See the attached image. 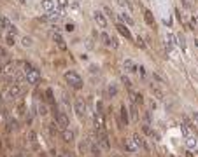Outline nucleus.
Segmentation results:
<instances>
[{"label": "nucleus", "mask_w": 198, "mask_h": 157, "mask_svg": "<svg viewBox=\"0 0 198 157\" xmlns=\"http://www.w3.org/2000/svg\"><path fill=\"white\" fill-rule=\"evenodd\" d=\"M63 78H65V82H67L72 89H75V91H79V89H82V78H81V75L77 72H65V75H63Z\"/></svg>", "instance_id": "f257e3e1"}, {"label": "nucleus", "mask_w": 198, "mask_h": 157, "mask_svg": "<svg viewBox=\"0 0 198 157\" xmlns=\"http://www.w3.org/2000/svg\"><path fill=\"white\" fill-rule=\"evenodd\" d=\"M25 78L30 86H37L40 82V72H39L37 68H33L32 65L25 63Z\"/></svg>", "instance_id": "f03ea898"}, {"label": "nucleus", "mask_w": 198, "mask_h": 157, "mask_svg": "<svg viewBox=\"0 0 198 157\" xmlns=\"http://www.w3.org/2000/svg\"><path fill=\"white\" fill-rule=\"evenodd\" d=\"M23 93H25V87H23L21 84H18V82H14V84H11L9 87H7L6 98L7 100H16V98H19Z\"/></svg>", "instance_id": "7ed1b4c3"}, {"label": "nucleus", "mask_w": 198, "mask_h": 157, "mask_svg": "<svg viewBox=\"0 0 198 157\" xmlns=\"http://www.w3.org/2000/svg\"><path fill=\"white\" fill-rule=\"evenodd\" d=\"M131 140H133V143L137 145V148H142V150L149 152L151 150V147H149V143L146 141V138H144L142 134H139V133H133V136H131Z\"/></svg>", "instance_id": "20e7f679"}, {"label": "nucleus", "mask_w": 198, "mask_h": 157, "mask_svg": "<svg viewBox=\"0 0 198 157\" xmlns=\"http://www.w3.org/2000/svg\"><path fill=\"white\" fill-rule=\"evenodd\" d=\"M74 110H75V115L82 121V119H84V115H86V103H84V100L77 98L75 103H74Z\"/></svg>", "instance_id": "39448f33"}, {"label": "nucleus", "mask_w": 198, "mask_h": 157, "mask_svg": "<svg viewBox=\"0 0 198 157\" xmlns=\"http://www.w3.org/2000/svg\"><path fill=\"white\" fill-rule=\"evenodd\" d=\"M97 141H98V145L102 147V150H109L111 148V141H109V134L105 131H98V136H97Z\"/></svg>", "instance_id": "423d86ee"}, {"label": "nucleus", "mask_w": 198, "mask_h": 157, "mask_svg": "<svg viewBox=\"0 0 198 157\" xmlns=\"http://www.w3.org/2000/svg\"><path fill=\"white\" fill-rule=\"evenodd\" d=\"M55 122L58 124V127L60 129H67L68 126H70V122H68V117H67V114H63V112H58V114L55 115Z\"/></svg>", "instance_id": "0eeeda50"}, {"label": "nucleus", "mask_w": 198, "mask_h": 157, "mask_svg": "<svg viewBox=\"0 0 198 157\" xmlns=\"http://www.w3.org/2000/svg\"><path fill=\"white\" fill-rule=\"evenodd\" d=\"M93 122H95V127H97V131H105V121H104V112L97 110V112H95V117H93Z\"/></svg>", "instance_id": "6e6552de"}, {"label": "nucleus", "mask_w": 198, "mask_h": 157, "mask_svg": "<svg viewBox=\"0 0 198 157\" xmlns=\"http://www.w3.org/2000/svg\"><path fill=\"white\" fill-rule=\"evenodd\" d=\"M100 38H102V42H104L105 47H112V49L118 47V40H116L114 37H111L107 31H102V33H100Z\"/></svg>", "instance_id": "1a4fd4ad"}, {"label": "nucleus", "mask_w": 198, "mask_h": 157, "mask_svg": "<svg viewBox=\"0 0 198 157\" xmlns=\"http://www.w3.org/2000/svg\"><path fill=\"white\" fill-rule=\"evenodd\" d=\"M93 19H95V23L98 24L100 28H107V24H109L105 14H104L102 11H95V12H93Z\"/></svg>", "instance_id": "9d476101"}, {"label": "nucleus", "mask_w": 198, "mask_h": 157, "mask_svg": "<svg viewBox=\"0 0 198 157\" xmlns=\"http://www.w3.org/2000/svg\"><path fill=\"white\" fill-rule=\"evenodd\" d=\"M2 72L6 73V77H14V75H16V72H18V67H16V63H13V61H11V63H7L6 67L2 68Z\"/></svg>", "instance_id": "9b49d317"}, {"label": "nucleus", "mask_w": 198, "mask_h": 157, "mask_svg": "<svg viewBox=\"0 0 198 157\" xmlns=\"http://www.w3.org/2000/svg\"><path fill=\"white\" fill-rule=\"evenodd\" d=\"M149 89H151V93H153V96L156 98V100H165V93H163V89H161L158 84H153L149 86Z\"/></svg>", "instance_id": "f8f14e48"}, {"label": "nucleus", "mask_w": 198, "mask_h": 157, "mask_svg": "<svg viewBox=\"0 0 198 157\" xmlns=\"http://www.w3.org/2000/svg\"><path fill=\"white\" fill-rule=\"evenodd\" d=\"M119 117H121V124H123V126H128V124H130V115H128V110H126V107H124V105H121Z\"/></svg>", "instance_id": "ddd939ff"}, {"label": "nucleus", "mask_w": 198, "mask_h": 157, "mask_svg": "<svg viewBox=\"0 0 198 157\" xmlns=\"http://www.w3.org/2000/svg\"><path fill=\"white\" fill-rule=\"evenodd\" d=\"M89 147H91V154H93L95 157H100V155H102V152H104V150H102V147L98 145V141H97V138L89 141Z\"/></svg>", "instance_id": "4468645a"}, {"label": "nucleus", "mask_w": 198, "mask_h": 157, "mask_svg": "<svg viewBox=\"0 0 198 157\" xmlns=\"http://www.w3.org/2000/svg\"><path fill=\"white\" fill-rule=\"evenodd\" d=\"M123 147H124V150L130 152V154L137 152V145L133 143V140H130V138H123Z\"/></svg>", "instance_id": "2eb2a0df"}, {"label": "nucleus", "mask_w": 198, "mask_h": 157, "mask_svg": "<svg viewBox=\"0 0 198 157\" xmlns=\"http://www.w3.org/2000/svg\"><path fill=\"white\" fill-rule=\"evenodd\" d=\"M62 140L63 141H65V143H72V141H74V131H72V129H63L62 131Z\"/></svg>", "instance_id": "dca6fc26"}, {"label": "nucleus", "mask_w": 198, "mask_h": 157, "mask_svg": "<svg viewBox=\"0 0 198 157\" xmlns=\"http://www.w3.org/2000/svg\"><path fill=\"white\" fill-rule=\"evenodd\" d=\"M116 28H118V31H119V33H121V35H123V37H126L128 40H133V35H131V33H130V30L126 28V24L119 23L118 26H116Z\"/></svg>", "instance_id": "f3484780"}, {"label": "nucleus", "mask_w": 198, "mask_h": 157, "mask_svg": "<svg viewBox=\"0 0 198 157\" xmlns=\"http://www.w3.org/2000/svg\"><path fill=\"white\" fill-rule=\"evenodd\" d=\"M142 131H144L146 134H147V136H151V138H154L156 141L160 140V134L156 133V131H153V129H151V126H149L147 122H146V124H142Z\"/></svg>", "instance_id": "a211bd4d"}, {"label": "nucleus", "mask_w": 198, "mask_h": 157, "mask_svg": "<svg viewBox=\"0 0 198 157\" xmlns=\"http://www.w3.org/2000/svg\"><path fill=\"white\" fill-rule=\"evenodd\" d=\"M53 40H55L56 46L62 49V51H67V44H65V38H63L60 33H55V35H53Z\"/></svg>", "instance_id": "6ab92c4d"}, {"label": "nucleus", "mask_w": 198, "mask_h": 157, "mask_svg": "<svg viewBox=\"0 0 198 157\" xmlns=\"http://www.w3.org/2000/svg\"><path fill=\"white\" fill-rule=\"evenodd\" d=\"M123 67H124V70H126L128 73H135V72H137V65H135L131 60H124Z\"/></svg>", "instance_id": "aec40b11"}, {"label": "nucleus", "mask_w": 198, "mask_h": 157, "mask_svg": "<svg viewBox=\"0 0 198 157\" xmlns=\"http://www.w3.org/2000/svg\"><path fill=\"white\" fill-rule=\"evenodd\" d=\"M40 7H42L44 11L51 12V11H55V2H53V0H42V2H40Z\"/></svg>", "instance_id": "412c9836"}, {"label": "nucleus", "mask_w": 198, "mask_h": 157, "mask_svg": "<svg viewBox=\"0 0 198 157\" xmlns=\"http://www.w3.org/2000/svg\"><path fill=\"white\" fill-rule=\"evenodd\" d=\"M130 96H131V101L135 103V105L137 103H139V105H142L144 103V96L140 94V93H130Z\"/></svg>", "instance_id": "4be33fe9"}, {"label": "nucleus", "mask_w": 198, "mask_h": 157, "mask_svg": "<svg viewBox=\"0 0 198 157\" xmlns=\"http://www.w3.org/2000/svg\"><path fill=\"white\" fill-rule=\"evenodd\" d=\"M46 103H49V105H53L55 107V94H53V89H46Z\"/></svg>", "instance_id": "5701e85b"}, {"label": "nucleus", "mask_w": 198, "mask_h": 157, "mask_svg": "<svg viewBox=\"0 0 198 157\" xmlns=\"http://www.w3.org/2000/svg\"><path fill=\"white\" fill-rule=\"evenodd\" d=\"M118 18L123 21V24H133V19L126 14V12H123V14H118Z\"/></svg>", "instance_id": "b1692460"}, {"label": "nucleus", "mask_w": 198, "mask_h": 157, "mask_svg": "<svg viewBox=\"0 0 198 157\" xmlns=\"http://www.w3.org/2000/svg\"><path fill=\"white\" fill-rule=\"evenodd\" d=\"M6 44H7V46H14V44H16V35H14V33H11V31H7Z\"/></svg>", "instance_id": "393cba45"}, {"label": "nucleus", "mask_w": 198, "mask_h": 157, "mask_svg": "<svg viewBox=\"0 0 198 157\" xmlns=\"http://www.w3.org/2000/svg\"><path fill=\"white\" fill-rule=\"evenodd\" d=\"M130 115H131V119H133V121H137V119H139V110H137L135 103H131V105H130Z\"/></svg>", "instance_id": "a878e982"}, {"label": "nucleus", "mask_w": 198, "mask_h": 157, "mask_svg": "<svg viewBox=\"0 0 198 157\" xmlns=\"http://www.w3.org/2000/svg\"><path fill=\"white\" fill-rule=\"evenodd\" d=\"M21 44H23V47H30L32 44H33V40H32V37L25 35L23 38H21Z\"/></svg>", "instance_id": "bb28decb"}, {"label": "nucleus", "mask_w": 198, "mask_h": 157, "mask_svg": "<svg viewBox=\"0 0 198 157\" xmlns=\"http://www.w3.org/2000/svg\"><path fill=\"white\" fill-rule=\"evenodd\" d=\"M107 93H109V96H116L118 94V87L114 84H109V87H107Z\"/></svg>", "instance_id": "cd10ccee"}, {"label": "nucleus", "mask_w": 198, "mask_h": 157, "mask_svg": "<svg viewBox=\"0 0 198 157\" xmlns=\"http://www.w3.org/2000/svg\"><path fill=\"white\" fill-rule=\"evenodd\" d=\"M26 114V107H25V103L23 101H19L18 103V115H25Z\"/></svg>", "instance_id": "c85d7f7f"}, {"label": "nucleus", "mask_w": 198, "mask_h": 157, "mask_svg": "<svg viewBox=\"0 0 198 157\" xmlns=\"http://www.w3.org/2000/svg\"><path fill=\"white\" fill-rule=\"evenodd\" d=\"M186 143H188V147H189V148H195V147H196L195 136H188V138H186Z\"/></svg>", "instance_id": "c756f323"}, {"label": "nucleus", "mask_w": 198, "mask_h": 157, "mask_svg": "<svg viewBox=\"0 0 198 157\" xmlns=\"http://www.w3.org/2000/svg\"><path fill=\"white\" fill-rule=\"evenodd\" d=\"M39 115H48V107H46V103H40L39 105Z\"/></svg>", "instance_id": "7c9ffc66"}, {"label": "nucleus", "mask_w": 198, "mask_h": 157, "mask_svg": "<svg viewBox=\"0 0 198 157\" xmlns=\"http://www.w3.org/2000/svg\"><path fill=\"white\" fill-rule=\"evenodd\" d=\"M28 141H32V143L35 145V141H37V134H35V131H28Z\"/></svg>", "instance_id": "2f4dec72"}, {"label": "nucleus", "mask_w": 198, "mask_h": 157, "mask_svg": "<svg viewBox=\"0 0 198 157\" xmlns=\"http://www.w3.org/2000/svg\"><path fill=\"white\" fill-rule=\"evenodd\" d=\"M144 18H146V21H147L149 24L154 23V21H153V16H151V11H144Z\"/></svg>", "instance_id": "473e14b6"}, {"label": "nucleus", "mask_w": 198, "mask_h": 157, "mask_svg": "<svg viewBox=\"0 0 198 157\" xmlns=\"http://www.w3.org/2000/svg\"><path fill=\"white\" fill-rule=\"evenodd\" d=\"M121 82H123L124 86H126V87H131V80L128 77H126V75H121Z\"/></svg>", "instance_id": "72a5a7b5"}, {"label": "nucleus", "mask_w": 198, "mask_h": 157, "mask_svg": "<svg viewBox=\"0 0 198 157\" xmlns=\"http://www.w3.org/2000/svg\"><path fill=\"white\" fill-rule=\"evenodd\" d=\"M74 30H75V24H74V23H67V24H65V31L72 33Z\"/></svg>", "instance_id": "f704fd0d"}, {"label": "nucleus", "mask_w": 198, "mask_h": 157, "mask_svg": "<svg viewBox=\"0 0 198 157\" xmlns=\"http://www.w3.org/2000/svg\"><path fill=\"white\" fill-rule=\"evenodd\" d=\"M104 12H105V14L109 16V18H112V19L116 18V14H114V12L111 11V7H104Z\"/></svg>", "instance_id": "c9c22d12"}, {"label": "nucleus", "mask_w": 198, "mask_h": 157, "mask_svg": "<svg viewBox=\"0 0 198 157\" xmlns=\"http://www.w3.org/2000/svg\"><path fill=\"white\" fill-rule=\"evenodd\" d=\"M167 40H168V47L173 44V40H175V35L173 33H167Z\"/></svg>", "instance_id": "e433bc0d"}, {"label": "nucleus", "mask_w": 198, "mask_h": 157, "mask_svg": "<svg viewBox=\"0 0 198 157\" xmlns=\"http://www.w3.org/2000/svg\"><path fill=\"white\" fill-rule=\"evenodd\" d=\"M118 4L121 7H128V9H131V5H130V2H128V0H118Z\"/></svg>", "instance_id": "4c0bfd02"}, {"label": "nucleus", "mask_w": 198, "mask_h": 157, "mask_svg": "<svg viewBox=\"0 0 198 157\" xmlns=\"http://www.w3.org/2000/svg\"><path fill=\"white\" fill-rule=\"evenodd\" d=\"M191 119H193V124H195V126H198V112H193L191 114Z\"/></svg>", "instance_id": "58836bf2"}, {"label": "nucleus", "mask_w": 198, "mask_h": 157, "mask_svg": "<svg viewBox=\"0 0 198 157\" xmlns=\"http://www.w3.org/2000/svg\"><path fill=\"white\" fill-rule=\"evenodd\" d=\"M135 40H137L135 44H137V46H139V47H142V49L146 47V42H144V40H142V38H140V37H137Z\"/></svg>", "instance_id": "ea45409f"}, {"label": "nucleus", "mask_w": 198, "mask_h": 157, "mask_svg": "<svg viewBox=\"0 0 198 157\" xmlns=\"http://www.w3.org/2000/svg\"><path fill=\"white\" fill-rule=\"evenodd\" d=\"M58 5L62 7V9H67V7H68V0H58Z\"/></svg>", "instance_id": "a19ab883"}, {"label": "nucleus", "mask_w": 198, "mask_h": 157, "mask_svg": "<svg viewBox=\"0 0 198 157\" xmlns=\"http://www.w3.org/2000/svg\"><path fill=\"white\" fill-rule=\"evenodd\" d=\"M137 72L140 73V77H146V68L140 65V67H137Z\"/></svg>", "instance_id": "79ce46f5"}, {"label": "nucleus", "mask_w": 198, "mask_h": 157, "mask_svg": "<svg viewBox=\"0 0 198 157\" xmlns=\"http://www.w3.org/2000/svg\"><path fill=\"white\" fill-rule=\"evenodd\" d=\"M153 78H154V80H158L160 84H165V80H163V78H161L160 75H158V73H153Z\"/></svg>", "instance_id": "37998d69"}, {"label": "nucleus", "mask_w": 198, "mask_h": 157, "mask_svg": "<svg viewBox=\"0 0 198 157\" xmlns=\"http://www.w3.org/2000/svg\"><path fill=\"white\" fill-rule=\"evenodd\" d=\"M79 152H81V154H84V152H86V143H84V141H81V143H79Z\"/></svg>", "instance_id": "c03bdc74"}, {"label": "nucleus", "mask_w": 198, "mask_h": 157, "mask_svg": "<svg viewBox=\"0 0 198 157\" xmlns=\"http://www.w3.org/2000/svg\"><path fill=\"white\" fill-rule=\"evenodd\" d=\"M144 117H146V122H147V124H149V122H151V112H149V110H147V112L144 114Z\"/></svg>", "instance_id": "a18cd8bd"}, {"label": "nucleus", "mask_w": 198, "mask_h": 157, "mask_svg": "<svg viewBox=\"0 0 198 157\" xmlns=\"http://www.w3.org/2000/svg\"><path fill=\"white\" fill-rule=\"evenodd\" d=\"M4 56H6V51H4V49L0 47V60H2V58H4Z\"/></svg>", "instance_id": "49530a36"}, {"label": "nucleus", "mask_w": 198, "mask_h": 157, "mask_svg": "<svg viewBox=\"0 0 198 157\" xmlns=\"http://www.w3.org/2000/svg\"><path fill=\"white\" fill-rule=\"evenodd\" d=\"M186 157H193V152H191V150H188V152H186Z\"/></svg>", "instance_id": "de8ad7c7"}, {"label": "nucleus", "mask_w": 198, "mask_h": 157, "mask_svg": "<svg viewBox=\"0 0 198 157\" xmlns=\"http://www.w3.org/2000/svg\"><path fill=\"white\" fill-rule=\"evenodd\" d=\"M181 2H182V5H184V7H189V4H188L186 0H181Z\"/></svg>", "instance_id": "09e8293b"}, {"label": "nucleus", "mask_w": 198, "mask_h": 157, "mask_svg": "<svg viewBox=\"0 0 198 157\" xmlns=\"http://www.w3.org/2000/svg\"><path fill=\"white\" fill-rule=\"evenodd\" d=\"M195 47L198 49V38H196V40H195Z\"/></svg>", "instance_id": "8fccbe9b"}, {"label": "nucleus", "mask_w": 198, "mask_h": 157, "mask_svg": "<svg viewBox=\"0 0 198 157\" xmlns=\"http://www.w3.org/2000/svg\"><path fill=\"white\" fill-rule=\"evenodd\" d=\"M19 4H25V0H19Z\"/></svg>", "instance_id": "3c124183"}, {"label": "nucleus", "mask_w": 198, "mask_h": 157, "mask_svg": "<svg viewBox=\"0 0 198 157\" xmlns=\"http://www.w3.org/2000/svg\"><path fill=\"white\" fill-rule=\"evenodd\" d=\"M2 68H4V67H0V73H2Z\"/></svg>", "instance_id": "603ef678"}, {"label": "nucleus", "mask_w": 198, "mask_h": 157, "mask_svg": "<svg viewBox=\"0 0 198 157\" xmlns=\"http://www.w3.org/2000/svg\"><path fill=\"white\" fill-rule=\"evenodd\" d=\"M168 157H175V155H168Z\"/></svg>", "instance_id": "864d4df0"}, {"label": "nucleus", "mask_w": 198, "mask_h": 157, "mask_svg": "<svg viewBox=\"0 0 198 157\" xmlns=\"http://www.w3.org/2000/svg\"><path fill=\"white\" fill-rule=\"evenodd\" d=\"M0 147H2V141H0Z\"/></svg>", "instance_id": "5fc2aeb1"}, {"label": "nucleus", "mask_w": 198, "mask_h": 157, "mask_svg": "<svg viewBox=\"0 0 198 157\" xmlns=\"http://www.w3.org/2000/svg\"><path fill=\"white\" fill-rule=\"evenodd\" d=\"M196 143H198V140H196Z\"/></svg>", "instance_id": "6e6d98bb"}]
</instances>
